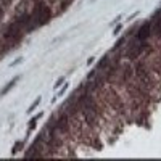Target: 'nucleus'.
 Here are the masks:
<instances>
[{"instance_id":"nucleus-3","label":"nucleus","mask_w":161,"mask_h":161,"mask_svg":"<svg viewBox=\"0 0 161 161\" xmlns=\"http://www.w3.org/2000/svg\"><path fill=\"white\" fill-rule=\"evenodd\" d=\"M111 65V58H110V55H105V56H102V60L98 63V70H103V71H106L108 68H110Z\"/></svg>"},{"instance_id":"nucleus-11","label":"nucleus","mask_w":161,"mask_h":161,"mask_svg":"<svg viewBox=\"0 0 161 161\" xmlns=\"http://www.w3.org/2000/svg\"><path fill=\"white\" fill-rule=\"evenodd\" d=\"M21 61H23V58H21V56H20V58H16L13 63H11V65L10 66H18V65H21Z\"/></svg>"},{"instance_id":"nucleus-4","label":"nucleus","mask_w":161,"mask_h":161,"mask_svg":"<svg viewBox=\"0 0 161 161\" xmlns=\"http://www.w3.org/2000/svg\"><path fill=\"white\" fill-rule=\"evenodd\" d=\"M42 116H44V113H37L36 116H32V118H31V121H29V132H32L34 129H36L37 121H39L40 118H42Z\"/></svg>"},{"instance_id":"nucleus-8","label":"nucleus","mask_w":161,"mask_h":161,"mask_svg":"<svg viewBox=\"0 0 161 161\" xmlns=\"http://www.w3.org/2000/svg\"><path fill=\"white\" fill-rule=\"evenodd\" d=\"M63 84H65V76H63V77H60L58 80H56V82H55V85H53V89H58V87H61Z\"/></svg>"},{"instance_id":"nucleus-10","label":"nucleus","mask_w":161,"mask_h":161,"mask_svg":"<svg viewBox=\"0 0 161 161\" xmlns=\"http://www.w3.org/2000/svg\"><path fill=\"white\" fill-rule=\"evenodd\" d=\"M121 29H123V24H118V26L113 29V36H118V34L121 32Z\"/></svg>"},{"instance_id":"nucleus-1","label":"nucleus","mask_w":161,"mask_h":161,"mask_svg":"<svg viewBox=\"0 0 161 161\" xmlns=\"http://www.w3.org/2000/svg\"><path fill=\"white\" fill-rule=\"evenodd\" d=\"M134 37H135L137 40H148V39H150V37H152V21H150V20L143 21L142 24L135 29Z\"/></svg>"},{"instance_id":"nucleus-12","label":"nucleus","mask_w":161,"mask_h":161,"mask_svg":"<svg viewBox=\"0 0 161 161\" xmlns=\"http://www.w3.org/2000/svg\"><path fill=\"white\" fill-rule=\"evenodd\" d=\"M3 16H5V8L2 7V5H0V20H2Z\"/></svg>"},{"instance_id":"nucleus-6","label":"nucleus","mask_w":161,"mask_h":161,"mask_svg":"<svg viewBox=\"0 0 161 161\" xmlns=\"http://www.w3.org/2000/svg\"><path fill=\"white\" fill-rule=\"evenodd\" d=\"M39 103H40V97H39V98H36V102H34L32 105L29 106V110H27V113H32V111H34V110H36V108L39 106Z\"/></svg>"},{"instance_id":"nucleus-13","label":"nucleus","mask_w":161,"mask_h":161,"mask_svg":"<svg viewBox=\"0 0 161 161\" xmlns=\"http://www.w3.org/2000/svg\"><path fill=\"white\" fill-rule=\"evenodd\" d=\"M94 61H95V60H94V58H92V56H90V58H89V60H87V65H89V66H90V65H92V63H94Z\"/></svg>"},{"instance_id":"nucleus-9","label":"nucleus","mask_w":161,"mask_h":161,"mask_svg":"<svg viewBox=\"0 0 161 161\" xmlns=\"http://www.w3.org/2000/svg\"><path fill=\"white\" fill-rule=\"evenodd\" d=\"M11 3H13V0H0V5H2L3 8H8Z\"/></svg>"},{"instance_id":"nucleus-7","label":"nucleus","mask_w":161,"mask_h":161,"mask_svg":"<svg viewBox=\"0 0 161 161\" xmlns=\"http://www.w3.org/2000/svg\"><path fill=\"white\" fill-rule=\"evenodd\" d=\"M68 87H70V84H68V82H65V85H63V89L58 92V94H56V98H58V97H63V95H65V92L68 90Z\"/></svg>"},{"instance_id":"nucleus-2","label":"nucleus","mask_w":161,"mask_h":161,"mask_svg":"<svg viewBox=\"0 0 161 161\" xmlns=\"http://www.w3.org/2000/svg\"><path fill=\"white\" fill-rule=\"evenodd\" d=\"M18 80H20V76H16L15 79H11L10 82H8L7 85H5V87H3L2 90H0V95H2V97H3V95H7L8 92H10V90H11V89H13L15 85H16V82H18Z\"/></svg>"},{"instance_id":"nucleus-5","label":"nucleus","mask_w":161,"mask_h":161,"mask_svg":"<svg viewBox=\"0 0 161 161\" xmlns=\"http://www.w3.org/2000/svg\"><path fill=\"white\" fill-rule=\"evenodd\" d=\"M23 147H24V142H23V140H20V142H16L15 143V145H13V148H11V155H13V156H15V155L16 153H18L20 150H21V148Z\"/></svg>"}]
</instances>
